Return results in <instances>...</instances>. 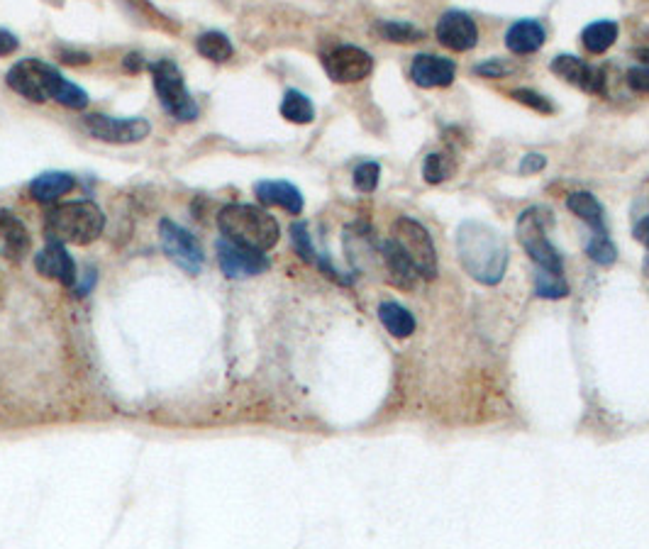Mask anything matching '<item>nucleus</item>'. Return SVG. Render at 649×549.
Returning a JSON list of instances; mask_svg holds the SVG:
<instances>
[{
  "label": "nucleus",
  "instance_id": "obj_1",
  "mask_svg": "<svg viewBox=\"0 0 649 549\" xmlns=\"http://www.w3.org/2000/svg\"><path fill=\"white\" fill-rule=\"evenodd\" d=\"M5 83H8L10 91H15L32 103L57 101L69 110H86L88 103H91V98L81 86L64 79L57 66L47 64L42 59L30 57L13 64L8 76H5Z\"/></svg>",
  "mask_w": 649,
  "mask_h": 549
},
{
  "label": "nucleus",
  "instance_id": "obj_2",
  "mask_svg": "<svg viewBox=\"0 0 649 549\" xmlns=\"http://www.w3.org/2000/svg\"><path fill=\"white\" fill-rule=\"evenodd\" d=\"M457 254L464 271L484 286L501 284L508 269V244L496 227L464 220L457 227Z\"/></svg>",
  "mask_w": 649,
  "mask_h": 549
},
{
  "label": "nucleus",
  "instance_id": "obj_3",
  "mask_svg": "<svg viewBox=\"0 0 649 549\" xmlns=\"http://www.w3.org/2000/svg\"><path fill=\"white\" fill-rule=\"evenodd\" d=\"M218 227L225 240L257 249V252L274 249L281 237V227L274 215L252 203L225 205L218 213Z\"/></svg>",
  "mask_w": 649,
  "mask_h": 549
},
{
  "label": "nucleus",
  "instance_id": "obj_4",
  "mask_svg": "<svg viewBox=\"0 0 649 549\" xmlns=\"http://www.w3.org/2000/svg\"><path fill=\"white\" fill-rule=\"evenodd\" d=\"M105 230V215L93 201L59 203L44 218V235L49 242L86 247L96 242Z\"/></svg>",
  "mask_w": 649,
  "mask_h": 549
},
{
  "label": "nucleus",
  "instance_id": "obj_5",
  "mask_svg": "<svg viewBox=\"0 0 649 549\" xmlns=\"http://www.w3.org/2000/svg\"><path fill=\"white\" fill-rule=\"evenodd\" d=\"M152 71V86L157 93L159 103L171 118L179 122H193L198 118V103L186 88L179 66L169 59H159L149 66Z\"/></svg>",
  "mask_w": 649,
  "mask_h": 549
},
{
  "label": "nucleus",
  "instance_id": "obj_6",
  "mask_svg": "<svg viewBox=\"0 0 649 549\" xmlns=\"http://www.w3.org/2000/svg\"><path fill=\"white\" fill-rule=\"evenodd\" d=\"M549 213L542 208H528L520 213L518 225H515V235H518L520 247L525 249V254L535 262L540 269L559 271L564 274V259L557 252L552 242L547 237Z\"/></svg>",
  "mask_w": 649,
  "mask_h": 549
},
{
  "label": "nucleus",
  "instance_id": "obj_7",
  "mask_svg": "<svg viewBox=\"0 0 649 549\" xmlns=\"http://www.w3.org/2000/svg\"><path fill=\"white\" fill-rule=\"evenodd\" d=\"M393 237L391 240L403 249V254L410 259V264L415 266V271L420 274V279L432 281L437 276V249L432 242L430 232L425 230L418 220L413 218H398L391 227Z\"/></svg>",
  "mask_w": 649,
  "mask_h": 549
},
{
  "label": "nucleus",
  "instance_id": "obj_8",
  "mask_svg": "<svg viewBox=\"0 0 649 549\" xmlns=\"http://www.w3.org/2000/svg\"><path fill=\"white\" fill-rule=\"evenodd\" d=\"M159 240H162V249L166 257L171 259L176 266H181L186 274L198 276L201 274L203 264H205V252L201 247V242L174 220L162 218L159 223Z\"/></svg>",
  "mask_w": 649,
  "mask_h": 549
},
{
  "label": "nucleus",
  "instance_id": "obj_9",
  "mask_svg": "<svg viewBox=\"0 0 649 549\" xmlns=\"http://www.w3.org/2000/svg\"><path fill=\"white\" fill-rule=\"evenodd\" d=\"M83 127L93 140L108 144H137L147 140L152 125L144 118H110V115H86Z\"/></svg>",
  "mask_w": 649,
  "mask_h": 549
},
{
  "label": "nucleus",
  "instance_id": "obj_10",
  "mask_svg": "<svg viewBox=\"0 0 649 549\" xmlns=\"http://www.w3.org/2000/svg\"><path fill=\"white\" fill-rule=\"evenodd\" d=\"M323 66L335 83H357L374 71V57L362 47L340 44L330 54H325Z\"/></svg>",
  "mask_w": 649,
  "mask_h": 549
},
{
  "label": "nucleus",
  "instance_id": "obj_11",
  "mask_svg": "<svg viewBox=\"0 0 649 549\" xmlns=\"http://www.w3.org/2000/svg\"><path fill=\"white\" fill-rule=\"evenodd\" d=\"M215 249H218L220 271H223L227 279H249V276L264 274L271 266L269 257L264 252L242 247V244L225 240V237H220Z\"/></svg>",
  "mask_w": 649,
  "mask_h": 549
},
{
  "label": "nucleus",
  "instance_id": "obj_12",
  "mask_svg": "<svg viewBox=\"0 0 649 549\" xmlns=\"http://www.w3.org/2000/svg\"><path fill=\"white\" fill-rule=\"evenodd\" d=\"M549 69H552L559 79L581 88L584 93L606 96V74H603L601 69H596V66L586 64L584 59L574 57V54H559V57L552 59Z\"/></svg>",
  "mask_w": 649,
  "mask_h": 549
},
{
  "label": "nucleus",
  "instance_id": "obj_13",
  "mask_svg": "<svg viewBox=\"0 0 649 549\" xmlns=\"http://www.w3.org/2000/svg\"><path fill=\"white\" fill-rule=\"evenodd\" d=\"M437 42L452 52H469L479 44V27L462 10H447L435 27Z\"/></svg>",
  "mask_w": 649,
  "mask_h": 549
},
{
  "label": "nucleus",
  "instance_id": "obj_14",
  "mask_svg": "<svg viewBox=\"0 0 649 549\" xmlns=\"http://www.w3.org/2000/svg\"><path fill=\"white\" fill-rule=\"evenodd\" d=\"M37 274H42L44 279L57 281L61 286H76L79 281V269H76L74 257L69 254L66 244L61 242H47V247L40 249L35 257Z\"/></svg>",
  "mask_w": 649,
  "mask_h": 549
},
{
  "label": "nucleus",
  "instance_id": "obj_15",
  "mask_svg": "<svg viewBox=\"0 0 649 549\" xmlns=\"http://www.w3.org/2000/svg\"><path fill=\"white\" fill-rule=\"evenodd\" d=\"M32 252V235L13 210H0V257L8 262H25Z\"/></svg>",
  "mask_w": 649,
  "mask_h": 549
},
{
  "label": "nucleus",
  "instance_id": "obj_16",
  "mask_svg": "<svg viewBox=\"0 0 649 549\" xmlns=\"http://www.w3.org/2000/svg\"><path fill=\"white\" fill-rule=\"evenodd\" d=\"M410 79L420 88H447L457 79V64L435 54H418L410 64Z\"/></svg>",
  "mask_w": 649,
  "mask_h": 549
},
{
  "label": "nucleus",
  "instance_id": "obj_17",
  "mask_svg": "<svg viewBox=\"0 0 649 549\" xmlns=\"http://www.w3.org/2000/svg\"><path fill=\"white\" fill-rule=\"evenodd\" d=\"M254 196L266 208H281L291 215H301L305 208L301 188L291 181H259L254 183Z\"/></svg>",
  "mask_w": 649,
  "mask_h": 549
},
{
  "label": "nucleus",
  "instance_id": "obj_18",
  "mask_svg": "<svg viewBox=\"0 0 649 549\" xmlns=\"http://www.w3.org/2000/svg\"><path fill=\"white\" fill-rule=\"evenodd\" d=\"M547 40V32L540 20H518L508 27L506 32V47L513 54H532L540 52L542 44Z\"/></svg>",
  "mask_w": 649,
  "mask_h": 549
},
{
  "label": "nucleus",
  "instance_id": "obj_19",
  "mask_svg": "<svg viewBox=\"0 0 649 549\" xmlns=\"http://www.w3.org/2000/svg\"><path fill=\"white\" fill-rule=\"evenodd\" d=\"M76 188V179L66 171H44V174L32 179L30 196L37 203H57L61 196L71 193Z\"/></svg>",
  "mask_w": 649,
  "mask_h": 549
},
{
  "label": "nucleus",
  "instance_id": "obj_20",
  "mask_svg": "<svg viewBox=\"0 0 649 549\" xmlns=\"http://www.w3.org/2000/svg\"><path fill=\"white\" fill-rule=\"evenodd\" d=\"M381 252H384V264L388 269V276H391V284H396L398 288H406V291H413V288L418 286L420 274L415 271V266L410 264L406 254H403V249L393 240H388Z\"/></svg>",
  "mask_w": 649,
  "mask_h": 549
},
{
  "label": "nucleus",
  "instance_id": "obj_21",
  "mask_svg": "<svg viewBox=\"0 0 649 549\" xmlns=\"http://www.w3.org/2000/svg\"><path fill=\"white\" fill-rule=\"evenodd\" d=\"M567 208L581 223L589 225L591 232H608L606 215H603V205L598 203V198L589 191H574L569 193Z\"/></svg>",
  "mask_w": 649,
  "mask_h": 549
},
{
  "label": "nucleus",
  "instance_id": "obj_22",
  "mask_svg": "<svg viewBox=\"0 0 649 549\" xmlns=\"http://www.w3.org/2000/svg\"><path fill=\"white\" fill-rule=\"evenodd\" d=\"M379 320L393 337H398V340H406V337L413 335L415 325H418L413 313L396 301H386L379 305Z\"/></svg>",
  "mask_w": 649,
  "mask_h": 549
},
{
  "label": "nucleus",
  "instance_id": "obj_23",
  "mask_svg": "<svg viewBox=\"0 0 649 549\" xmlns=\"http://www.w3.org/2000/svg\"><path fill=\"white\" fill-rule=\"evenodd\" d=\"M618 35H620L618 22L598 20V22H591L589 27H584V32H581V42H584V47L589 49L591 54H606L608 49L618 42Z\"/></svg>",
  "mask_w": 649,
  "mask_h": 549
},
{
  "label": "nucleus",
  "instance_id": "obj_24",
  "mask_svg": "<svg viewBox=\"0 0 649 549\" xmlns=\"http://www.w3.org/2000/svg\"><path fill=\"white\" fill-rule=\"evenodd\" d=\"M196 49L201 57H205L208 61H215V64H225V61L235 57V47H232L230 37L220 30L203 32V35L196 40Z\"/></svg>",
  "mask_w": 649,
  "mask_h": 549
},
{
  "label": "nucleus",
  "instance_id": "obj_25",
  "mask_svg": "<svg viewBox=\"0 0 649 549\" xmlns=\"http://www.w3.org/2000/svg\"><path fill=\"white\" fill-rule=\"evenodd\" d=\"M281 115L293 125H310L315 120V105L310 103L305 93L291 88V91H286L284 101H281Z\"/></svg>",
  "mask_w": 649,
  "mask_h": 549
},
{
  "label": "nucleus",
  "instance_id": "obj_26",
  "mask_svg": "<svg viewBox=\"0 0 649 549\" xmlns=\"http://www.w3.org/2000/svg\"><path fill=\"white\" fill-rule=\"evenodd\" d=\"M376 32H379L386 42H393V44L420 42L425 37V32L420 30V27L410 25L406 20H384L376 25Z\"/></svg>",
  "mask_w": 649,
  "mask_h": 549
},
{
  "label": "nucleus",
  "instance_id": "obj_27",
  "mask_svg": "<svg viewBox=\"0 0 649 549\" xmlns=\"http://www.w3.org/2000/svg\"><path fill=\"white\" fill-rule=\"evenodd\" d=\"M535 293L540 298H547V301H559V298L569 296V284L567 279H564V274H559V271L537 269Z\"/></svg>",
  "mask_w": 649,
  "mask_h": 549
},
{
  "label": "nucleus",
  "instance_id": "obj_28",
  "mask_svg": "<svg viewBox=\"0 0 649 549\" xmlns=\"http://www.w3.org/2000/svg\"><path fill=\"white\" fill-rule=\"evenodd\" d=\"M586 254L601 266H613L618 259V249L610 242L608 232H591L589 242H586Z\"/></svg>",
  "mask_w": 649,
  "mask_h": 549
},
{
  "label": "nucleus",
  "instance_id": "obj_29",
  "mask_svg": "<svg viewBox=\"0 0 649 549\" xmlns=\"http://www.w3.org/2000/svg\"><path fill=\"white\" fill-rule=\"evenodd\" d=\"M291 242H293V249L298 252V257H301L305 264L320 266V262L325 259V257H320L318 252H315L313 240H310L308 225H305V223H293L291 225Z\"/></svg>",
  "mask_w": 649,
  "mask_h": 549
},
{
  "label": "nucleus",
  "instance_id": "obj_30",
  "mask_svg": "<svg viewBox=\"0 0 649 549\" xmlns=\"http://www.w3.org/2000/svg\"><path fill=\"white\" fill-rule=\"evenodd\" d=\"M454 162L449 159V154H427L425 164H423V176L430 186H437V183L447 181L449 174H452Z\"/></svg>",
  "mask_w": 649,
  "mask_h": 549
},
{
  "label": "nucleus",
  "instance_id": "obj_31",
  "mask_svg": "<svg viewBox=\"0 0 649 549\" xmlns=\"http://www.w3.org/2000/svg\"><path fill=\"white\" fill-rule=\"evenodd\" d=\"M381 181V164L379 162H362L354 169L352 183L359 193H374Z\"/></svg>",
  "mask_w": 649,
  "mask_h": 549
},
{
  "label": "nucleus",
  "instance_id": "obj_32",
  "mask_svg": "<svg viewBox=\"0 0 649 549\" xmlns=\"http://www.w3.org/2000/svg\"><path fill=\"white\" fill-rule=\"evenodd\" d=\"M510 98L523 105H528V108L535 110V113H542V115H549L554 113V105L549 103V98L542 96V93L537 91H530V88H515L513 93H510Z\"/></svg>",
  "mask_w": 649,
  "mask_h": 549
},
{
  "label": "nucleus",
  "instance_id": "obj_33",
  "mask_svg": "<svg viewBox=\"0 0 649 549\" xmlns=\"http://www.w3.org/2000/svg\"><path fill=\"white\" fill-rule=\"evenodd\" d=\"M625 81H628L632 91L649 96V66H635V69H630L628 76H625Z\"/></svg>",
  "mask_w": 649,
  "mask_h": 549
},
{
  "label": "nucleus",
  "instance_id": "obj_34",
  "mask_svg": "<svg viewBox=\"0 0 649 549\" xmlns=\"http://www.w3.org/2000/svg\"><path fill=\"white\" fill-rule=\"evenodd\" d=\"M476 74L479 76H486V79H501V76H506L510 71V66L503 64L501 59H491L486 61V64H479L476 66Z\"/></svg>",
  "mask_w": 649,
  "mask_h": 549
},
{
  "label": "nucleus",
  "instance_id": "obj_35",
  "mask_svg": "<svg viewBox=\"0 0 649 549\" xmlns=\"http://www.w3.org/2000/svg\"><path fill=\"white\" fill-rule=\"evenodd\" d=\"M547 166V157L545 154H525L523 162H520V174H537Z\"/></svg>",
  "mask_w": 649,
  "mask_h": 549
},
{
  "label": "nucleus",
  "instance_id": "obj_36",
  "mask_svg": "<svg viewBox=\"0 0 649 549\" xmlns=\"http://www.w3.org/2000/svg\"><path fill=\"white\" fill-rule=\"evenodd\" d=\"M20 40L10 30H0V57H10L18 52Z\"/></svg>",
  "mask_w": 649,
  "mask_h": 549
},
{
  "label": "nucleus",
  "instance_id": "obj_37",
  "mask_svg": "<svg viewBox=\"0 0 649 549\" xmlns=\"http://www.w3.org/2000/svg\"><path fill=\"white\" fill-rule=\"evenodd\" d=\"M61 61H66V64H88V61H91V54H86V52H61Z\"/></svg>",
  "mask_w": 649,
  "mask_h": 549
},
{
  "label": "nucleus",
  "instance_id": "obj_38",
  "mask_svg": "<svg viewBox=\"0 0 649 549\" xmlns=\"http://www.w3.org/2000/svg\"><path fill=\"white\" fill-rule=\"evenodd\" d=\"M142 66H144V61L140 54H127L125 57V69L127 71H142Z\"/></svg>",
  "mask_w": 649,
  "mask_h": 549
},
{
  "label": "nucleus",
  "instance_id": "obj_39",
  "mask_svg": "<svg viewBox=\"0 0 649 549\" xmlns=\"http://www.w3.org/2000/svg\"><path fill=\"white\" fill-rule=\"evenodd\" d=\"M637 57H640L642 61H647V64H649V47H645V49H637Z\"/></svg>",
  "mask_w": 649,
  "mask_h": 549
},
{
  "label": "nucleus",
  "instance_id": "obj_40",
  "mask_svg": "<svg viewBox=\"0 0 649 549\" xmlns=\"http://www.w3.org/2000/svg\"><path fill=\"white\" fill-rule=\"evenodd\" d=\"M645 274L649 276V247H647V254H645Z\"/></svg>",
  "mask_w": 649,
  "mask_h": 549
}]
</instances>
